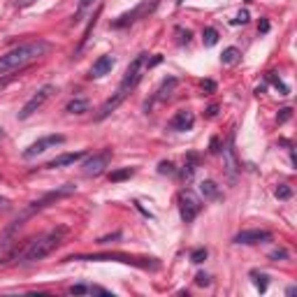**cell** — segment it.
<instances>
[{
  "label": "cell",
  "mask_w": 297,
  "mask_h": 297,
  "mask_svg": "<svg viewBox=\"0 0 297 297\" xmlns=\"http://www.w3.org/2000/svg\"><path fill=\"white\" fill-rule=\"evenodd\" d=\"M72 260H88V263H100V260H114V263H123V265H137L142 270H156L158 263H151L154 258H132V255L126 253H91V255H70L65 258V263H72Z\"/></svg>",
  "instance_id": "cell-5"
},
{
  "label": "cell",
  "mask_w": 297,
  "mask_h": 297,
  "mask_svg": "<svg viewBox=\"0 0 297 297\" xmlns=\"http://www.w3.org/2000/svg\"><path fill=\"white\" fill-rule=\"evenodd\" d=\"M290 112H292V109H288V107H286V109H281V114H279V123H286L288 119H290Z\"/></svg>",
  "instance_id": "cell-36"
},
{
  "label": "cell",
  "mask_w": 297,
  "mask_h": 297,
  "mask_svg": "<svg viewBox=\"0 0 297 297\" xmlns=\"http://www.w3.org/2000/svg\"><path fill=\"white\" fill-rule=\"evenodd\" d=\"M270 239H272L270 230H242L239 235H235L232 242L244 244V246H251V244H263V242H270Z\"/></svg>",
  "instance_id": "cell-12"
},
{
  "label": "cell",
  "mask_w": 297,
  "mask_h": 297,
  "mask_svg": "<svg viewBox=\"0 0 297 297\" xmlns=\"http://www.w3.org/2000/svg\"><path fill=\"white\" fill-rule=\"evenodd\" d=\"M267 77H270V82L274 84V86L281 91V95H288V86H286V84H283V82H281V79H276V77H274V72H270Z\"/></svg>",
  "instance_id": "cell-28"
},
{
  "label": "cell",
  "mask_w": 297,
  "mask_h": 297,
  "mask_svg": "<svg viewBox=\"0 0 297 297\" xmlns=\"http://www.w3.org/2000/svg\"><path fill=\"white\" fill-rule=\"evenodd\" d=\"M200 193L204 195V200H218L220 198L218 186H216V181H211V179H207V181L200 183Z\"/></svg>",
  "instance_id": "cell-18"
},
{
  "label": "cell",
  "mask_w": 297,
  "mask_h": 297,
  "mask_svg": "<svg viewBox=\"0 0 297 297\" xmlns=\"http://www.w3.org/2000/svg\"><path fill=\"white\" fill-rule=\"evenodd\" d=\"M195 165H198V156L191 154V156H188V160H186V165H183V170H181V179H183V181H191V179H193V174H195Z\"/></svg>",
  "instance_id": "cell-20"
},
{
  "label": "cell",
  "mask_w": 297,
  "mask_h": 297,
  "mask_svg": "<svg viewBox=\"0 0 297 297\" xmlns=\"http://www.w3.org/2000/svg\"><path fill=\"white\" fill-rule=\"evenodd\" d=\"M86 295H105V297H112V292L105 290V288H100V286H86Z\"/></svg>",
  "instance_id": "cell-29"
},
{
  "label": "cell",
  "mask_w": 297,
  "mask_h": 297,
  "mask_svg": "<svg viewBox=\"0 0 297 297\" xmlns=\"http://www.w3.org/2000/svg\"><path fill=\"white\" fill-rule=\"evenodd\" d=\"M239 49H237V47H228L226 51H223V56H220V63H223V65H235L237 61H239Z\"/></svg>",
  "instance_id": "cell-21"
},
{
  "label": "cell",
  "mask_w": 297,
  "mask_h": 297,
  "mask_svg": "<svg viewBox=\"0 0 297 297\" xmlns=\"http://www.w3.org/2000/svg\"><path fill=\"white\" fill-rule=\"evenodd\" d=\"M216 112H218V107H216V105H211L209 109H207V116H216Z\"/></svg>",
  "instance_id": "cell-40"
},
{
  "label": "cell",
  "mask_w": 297,
  "mask_h": 297,
  "mask_svg": "<svg viewBox=\"0 0 297 297\" xmlns=\"http://www.w3.org/2000/svg\"><path fill=\"white\" fill-rule=\"evenodd\" d=\"M176 35H179V44H188V42H191V30L176 28Z\"/></svg>",
  "instance_id": "cell-30"
},
{
  "label": "cell",
  "mask_w": 297,
  "mask_h": 297,
  "mask_svg": "<svg viewBox=\"0 0 297 297\" xmlns=\"http://www.w3.org/2000/svg\"><path fill=\"white\" fill-rule=\"evenodd\" d=\"M156 5H158V0H151V3H148V0H144L142 5H137L135 10L126 12V14H121L119 19H114V21H112V28H126V26H130V23H135L139 17H144L146 12L154 10Z\"/></svg>",
  "instance_id": "cell-10"
},
{
  "label": "cell",
  "mask_w": 297,
  "mask_h": 297,
  "mask_svg": "<svg viewBox=\"0 0 297 297\" xmlns=\"http://www.w3.org/2000/svg\"><path fill=\"white\" fill-rule=\"evenodd\" d=\"M202 211V200L193 191H181L179 193V214H181L183 223H193Z\"/></svg>",
  "instance_id": "cell-7"
},
{
  "label": "cell",
  "mask_w": 297,
  "mask_h": 297,
  "mask_svg": "<svg viewBox=\"0 0 297 297\" xmlns=\"http://www.w3.org/2000/svg\"><path fill=\"white\" fill-rule=\"evenodd\" d=\"M86 151H75V154H61V156H56L54 160H49L47 163V170H58V167H67V165H75V163H79V160L86 158Z\"/></svg>",
  "instance_id": "cell-14"
},
{
  "label": "cell",
  "mask_w": 297,
  "mask_h": 297,
  "mask_svg": "<svg viewBox=\"0 0 297 297\" xmlns=\"http://www.w3.org/2000/svg\"><path fill=\"white\" fill-rule=\"evenodd\" d=\"M28 5H33V0H19L17 7H28Z\"/></svg>",
  "instance_id": "cell-39"
},
{
  "label": "cell",
  "mask_w": 297,
  "mask_h": 297,
  "mask_svg": "<svg viewBox=\"0 0 297 297\" xmlns=\"http://www.w3.org/2000/svg\"><path fill=\"white\" fill-rule=\"evenodd\" d=\"M132 174H135V167H123V170H114V172L109 174V181H112V183L126 181V179H130Z\"/></svg>",
  "instance_id": "cell-22"
},
{
  "label": "cell",
  "mask_w": 297,
  "mask_h": 297,
  "mask_svg": "<svg viewBox=\"0 0 297 297\" xmlns=\"http://www.w3.org/2000/svg\"><path fill=\"white\" fill-rule=\"evenodd\" d=\"M116 65V58L112 54H105V56H100L98 61L91 65V72H88V77L91 79H100V77H105V75H109L112 70H114Z\"/></svg>",
  "instance_id": "cell-13"
},
{
  "label": "cell",
  "mask_w": 297,
  "mask_h": 297,
  "mask_svg": "<svg viewBox=\"0 0 297 297\" xmlns=\"http://www.w3.org/2000/svg\"><path fill=\"white\" fill-rule=\"evenodd\" d=\"M65 235H67L65 228H54V230H49V232H44V235L35 237V239H30V242L21 248V253L17 255V263L26 265V263H38V260H44L47 255H51L56 248L61 246L63 239H65Z\"/></svg>",
  "instance_id": "cell-4"
},
{
  "label": "cell",
  "mask_w": 297,
  "mask_h": 297,
  "mask_svg": "<svg viewBox=\"0 0 297 297\" xmlns=\"http://www.w3.org/2000/svg\"><path fill=\"white\" fill-rule=\"evenodd\" d=\"M274 195H276L279 200H290V198H292V188L286 186V183H281V186H276Z\"/></svg>",
  "instance_id": "cell-24"
},
{
  "label": "cell",
  "mask_w": 297,
  "mask_h": 297,
  "mask_svg": "<svg viewBox=\"0 0 297 297\" xmlns=\"http://www.w3.org/2000/svg\"><path fill=\"white\" fill-rule=\"evenodd\" d=\"M223 163H226V172L230 176L232 181L237 179V172H239V160H237V154H235V146H232V139L228 142V146L223 148Z\"/></svg>",
  "instance_id": "cell-15"
},
{
  "label": "cell",
  "mask_w": 297,
  "mask_h": 297,
  "mask_svg": "<svg viewBox=\"0 0 297 297\" xmlns=\"http://www.w3.org/2000/svg\"><path fill=\"white\" fill-rule=\"evenodd\" d=\"M54 93H56L54 84H44L42 88H38L33 98H30L26 105L21 107V112H19V121H26V119H30V116H33L38 109H42L44 102H47V100H49Z\"/></svg>",
  "instance_id": "cell-6"
},
{
  "label": "cell",
  "mask_w": 297,
  "mask_h": 297,
  "mask_svg": "<svg viewBox=\"0 0 297 297\" xmlns=\"http://www.w3.org/2000/svg\"><path fill=\"white\" fill-rule=\"evenodd\" d=\"M146 67H148V54H146V51H142V54H137V56H135V58L130 61V65H128L126 75H123V79H121V84H119V88L114 91V95L107 100L105 105L100 107L98 116H95L98 121L107 119L112 112L119 109V105H121L123 100H126L128 95L135 91V88H137V84L142 82V75H144V70H146Z\"/></svg>",
  "instance_id": "cell-1"
},
{
  "label": "cell",
  "mask_w": 297,
  "mask_h": 297,
  "mask_svg": "<svg viewBox=\"0 0 297 297\" xmlns=\"http://www.w3.org/2000/svg\"><path fill=\"white\" fill-rule=\"evenodd\" d=\"M193 126H195V114H193L191 109H179L170 119V123H167V128L174 132H186V130H191Z\"/></svg>",
  "instance_id": "cell-11"
},
{
  "label": "cell",
  "mask_w": 297,
  "mask_h": 297,
  "mask_svg": "<svg viewBox=\"0 0 297 297\" xmlns=\"http://www.w3.org/2000/svg\"><path fill=\"white\" fill-rule=\"evenodd\" d=\"M112 156H114V151L112 148H102L100 154H91V156H86V160H84V174L86 176H98V174H102V172L109 167V163H112Z\"/></svg>",
  "instance_id": "cell-8"
},
{
  "label": "cell",
  "mask_w": 297,
  "mask_h": 297,
  "mask_svg": "<svg viewBox=\"0 0 297 297\" xmlns=\"http://www.w3.org/2000/svg\"><path fill=\"white\" fill-rule=\"evenodd\" d=\"M202 88L207 91V93H214V91H216V84L211 82V79H204V82H202Z\"/></svg>",
  "instance_id": "cell-32"
},
{
  "label": "cell",
  "mask_w": 297,
  "mask_h": 297,
  "mask_svg": "<svg viewBox=\"0 0 297 297\" xmlns=\"http://www.w3.org/2000/svg\"><path fill=\"white\" fill-rule=\"evenodd\" d=\"M10 200H7V198H0V211H7V209H10Z\"/></svg>",
  "instance_id": "cell-37"
},
{
  "label": "cell",
  "mask_w": 297,
  "mask_h": 297,
  "mask_svg": "<svg viewBox=\"0 0 297 297\" xmlns=\"http://www.w3.org/2000/svg\"><path fill=\"white\" fill-rule=\"evenodd\" d=\"M75 191H77V186H75V183H65V186H58L56 191L44 193V195H42L40 200H33V202L28 204L26 209H23L21 214L17 216V220H14V223H12V226L5 230V237H3V246H10V244H12L10 239L14 237V232H17L19 228H21L28 218H33V216H35V214H40L42 209H47V207H51V204H56L58 200L67 198V195H72Z\"/></svg>",
  "instance_id": "cell-3"
},
{
  "label": "cell",
  "mask_w": 297,
  "mask_h": 297,
  "mask_svg": "<svg viewBox=\"0 0 297 297\" xmlns=\"http://www.w3.org/2000/svg\"><path fill=\"white\" fill-rule=\"evenodd\" d=\"M49 49H51L49 42H44L40 38L14 47L5 56H0V77L3 75H12V72H21L23 67H28L30 63H35L38 58L49 54Z\"/></svg>",
  "instance_id": "cell-2"
},
{
  "label": "cell",
  "mask_w": 297,
  "mask_h": 297,
  "mask_svg": "<svg viewBox=\"0 0 297 297\" xmlns=\"http://www.w3.org/2000/svg\"><path fill=\"white\" fill-rule=\"evenodd\" d=\"M270 258L272 260H283V258H288V253L283 251V248H279V251H274V253H270Z\"/></svg>",
  "instance_id": "cell-35"
},
{
  "label": "cell",
  "mask_w": 297,
  "mask_h": 297,
  "mask_svg": "<svg viewBox=\"0 0 297 297\" xmlns=\"http://www.w3.org/2000/svg\"><path fill=\"white\" fill-rule=\"evenodd\" d=\"M61 144H65V135H47V137H40L38 142H33L30 146L23 151V158H35V156L44 154V151H49V148H56L61 146Z\"/></svg>",
  "instance_id": "cell-9"
},
{
  "label": "cell",
  "mask_w": 297,
  "mask_h": 297,
  "mask_svg": "<svg viewBox=\"0 0 297 297\" xmlns=\"http://www.w3.org/2000/svg\"><path fill=\"white\" fill-rule=\"evenodd\" d=\"M176 84H179V82H176V77H167L165 82L160 84V88H158V91H156L154 100H151V102H148V105H146V109H151V105H154V102H158V100H165V98H170V93H172V91H174V88H176Z\"/></svg>",
  "instance_id": "cell-16"
},
{
  "label": "cell",
  "mask_w": 297,
  "mask_h": 297,
  "mask_svg": "<svg viewBox=\"0 0 297 297\" xmlns=\"http://www.w3.org/2000/svg\"><path fill=\"white\" fill-rule=\"evenodd\" d=\"M195 283H198V286H209L211 281H209V276L207 274H198L195 276Z\"/></svg>",
  "instance_id": "cell-31"
},
{
  "label": "cell",
  "mask_w": 297,
  "mask_h": 297,
  "mask_svg": "<svg viewBox=\"0 0 297 297\" xmlns=\"http://www.w3.org/2000/svg\"><path fill=\"white\" fill-rule=\"evenodd\" d=\"M95 3H98V0H79L77 10H75V17H72V26H79L88 12H93V5H95Z\"/></svg>",
  "instance_id": "cell-17"
},
{
  "label": "cell",
  "mask_w": 297,
  "mask_h": 297,
  "mask_svg": "<svg viewBox=\"0 0 297 297\" xmlns=\"http://www.w3.org/2000/svg\"><path fill=\"white\" fill-rule=\"evenodd\" d=\"M0 179H3V176H0Z\"/></svg>",
  "instance_id": "cell-42"
},
{
  "label": "cell",
  "mask_w": 297,
  "mask_h": 297,
  "mask_svg": "<svg viewBox=\"0 0 297 297\" xmlns=\"http://www.w3.org/2000/svg\"><path fill=\"white\" fill-rule=\"evenodd\" d=\"M207 255H209V251L202 246V248H195V251H193V253H191V260H193L195 265H200V263H204V260H207Z\"/></svg>",
  "instance_id": "cell-26"
},
{
  "label": "cell",
  "mask_w": 297,
  "mask_h": 297,
  "mask_svg": "<svg viewBox=\"0 0 297 297\" xmlns=\"http://www.w3.org/2000/svg\"><path fill=\"white\" fill-rule=\"evenodd\" d=\"M158 174H176V167L172 160H160L158 165Z\"/></svg>",
  "instance_id": "cell-25"
},
{
  "label": "cell",
  "mask_w": 297,
  "mask_h": 297,
  "mask_svg": "<svg viewBox=\"0 0 297 297\" xmlns=\"http://www.w3.org/2000/svg\"><path fill=\"white\" fill-rule=\"evenodd\" d=\"M246 21H248V12H246V10H242L239 14H237V19H235L232 23H246Z\"/></svg>",
  "instance_id": "cell-34"
},
{
  "label": "cell",
  "mask_w": 297,
  "mask_h": 297,
  "mask_svg": "<svg viewBox=\"0 0 297 297\" xmlns=\"http://www.w3.org/2000/svg\"><path fill=\"white\" fill-rule=\"evenodd\" d=\"M202 42H204V47H214L216 42H218V30L216 28H204V33H202Z\"/></svg>",
  "instance_id": "cell-23"
},
{
  "label": "cell",
  "mask_w": 297,
  "mask_h": 297,
  "mask_svg": "<svg viewBox=\"0 0 297 297\" xmlns=\"http://www.w3.org/2000/svg\"><path fill=\"white\" fill-rule=\"evenodd\" d=\"M258 30H260V33H267V30H270V23H267V21H263V23H260V28H258Z\"/></svg>",
  "instance_id": "cell-38"
},
{
  "label": "cell",
  "mask_w": 297,
  "mask_h": 297,
  "mask_svg": "<svg viewBox=\"0 0 297 297\" xmlns=\"http://www.w3.org/2000/svg\"><path fill=\"white\" fill-rule=\"evenodd\" d=\"M14 77H17V75H14V72H12V75H3V79H0V91H3V88H5L7 84H10V82H12V79H14Z\"/></svg>",
  "instance_id": "cell-33"
},
{
  "label": "cell",
  "mask_w": 297,
  "mask_h": 297,
  "mask_svg": "<svg viewBox=\"0 0 297 297\" xmlns=\"http://www.w3.org/2000/svg\"><path fill=\"white\" fill-rule=\"evenodd\" d=\"M0 137H3V128H0Z\"/></svg>",
  "instance_id": "cell-41"
},
{
  "label": "cell",
  "mask_w": 297,
  "mask_h": 297,
  "mask_svg": "<svg viewBox=\"0 0 297 297\" xmlns=\"http://www.w3.org/2000/svg\"><path fill=\"white\" fill-rule=\"evenodd\" d=\"M65 109L70 112V114H84V112H88V100L86 98H75V100L67 102Z\"/></svg>",
  "instance_id": "cell-19"
},
{
  "label": "cell",
  "mask_w": 297,
  "mask_h": 297,
  "mask_svg": "<svg viewBox=\"0 0 297 297\" xmlns=\"http://www.w3.org/2000/svg\"><path fill=\"white\" fill-rule=\"evenodd\" d=\"M251 276H253V283L260 288V292L267 290V276H265V274H258V272H253Z\"/></svg>",
  "instance_id": "cell-27"
}]
</instances>
